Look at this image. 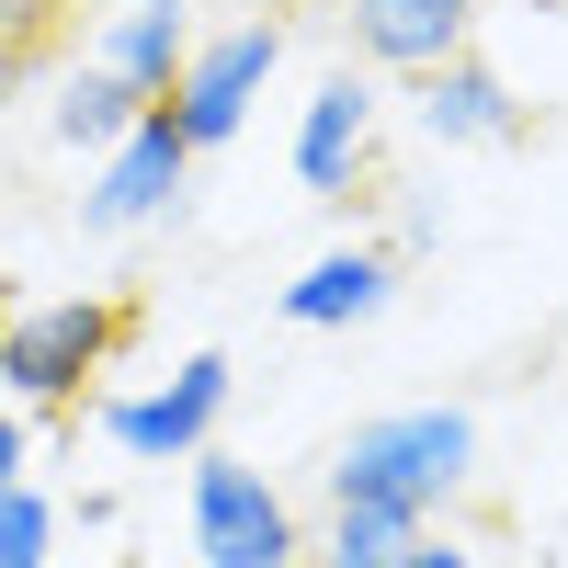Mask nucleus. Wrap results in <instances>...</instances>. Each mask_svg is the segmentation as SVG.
Instances as JSON below:
<instances>
[{"instance_id":"7","label":"nucleus","mask_w":568,"mask_h":568,"mask_svg":"<svg viewBox=\"0 0 568 568\" xmlns=\"http://www.w3.org/2000/svg\"><path fill=\"white\" fill-rule=\"evenodd\" d=\"M409 125L433 136V149H511V136L535 125V103L478 58V45H466V58H444V69L409 80Z\"/></svg>"},{"instance_id":"13","label":"nucleus","mask_w":568,"mask_h":568,"mask_svg":"<svg viewBox=\"0 0 568 568\" xmlns=\"http://www.w3.org/2000/svg\"><path fill=\"white\" fill-rule=\"evenodd\" d=\"M409 535H420V511H398V500H329V557H409Z\"/></svg>"},{"instance_id":"4","label":"nucleus","mask_w":568,"mask_h":568,"mask_svg":"<svg viewBox=\"0 0 568 568\" xmlns=\"http://www.w3.org/2000/svg\"><path fill=\"white\" fill-rule=\"evenodd\" d=\"M227 398H240V364H227V353H182L160 387L103 398V444H114L125 466H194V455L216 444Z\"/></svg>"},{"instance_id":"8","label":"nucleus","mask_w":568,"mask_h":568,"mask_svg":"<svg viewBox=\"0 0 568 568\" xmlns=\"http://www.w3.org/2000/svg\"><path fill=\"white\" fill-rule=\"evenodd\" d=\"M342 23H353V58H364V69L420 80V69H444V58L478 45L489 0H342Z\"/></svg>"},{"instance_id":"16","label":"nucleus","mask_w":568,"mask_h":568,"mask_svg":"<svg viewBox=\"0 0 568 568\" xmlns=\"http://www.w3.org/2000/svg\"><path fill=\"white\" fill-rule=\"evenodd\" d=\"M23 466H34V433H23V409H0V489H12Z\"/></svg>"},{"instance_id":"5","label":"nucleus","mask_w":568,"mask_h":568,"mask_svg":"<svg viewBox=\"0 0 568 568\" xmlns=\"http://www.w3.org/2000/svg\"><path fill=\"white\" fill-rule=\"evenodd\" d=\"M273 69H284V23L273 12H240V23L194 34V58H182V80H171V125L194 136V160L227 149V136H251V103H262Z\"/></svg>"},{"instance_id":"9","label":"nucleus","mask_w":568,"mask_h":568,"mask_svg":"<svg viewBox=\"0 0 568 568\" xmlns=\"http://www.w3.org/2000/svg\"><path fill=\"white\" fill-rule=\"evenodd\" d=\"M364 160H375V80L364 69H329L307 91V114H296V182L342 205L353 182H364Z\"/></svg>"},{"instance_id":"11","label":"nucleus","mask_w":568,"mask_h":568,"mask_svg":"<svg viewBox=\"0 0 568 568\" xmlns=\"http://www.w3.org/2000/svg\"><path fill=\"white\" fill-rule=\"evenodd\" d=\"M194 0H125V12H103V45H91V69H114L136 103H171L182 58H194Z\"/></svg>"},{"instance_id":"17","label":"nucleus","mask_w":568,"mask_h":568,"mask_svg":"<svg viewBox=\"0 0 568 568\" xmlns=\"http://www.w3.org/2000/svg\"><path fill=\"white\" fill-rule=\"evenodd\" d=\"M307 568H398V557H329V546H307Z\"/></svg>"},{"instance_id":"12","label":"nucleus","mask_w":568,"mask_h":568,"mask_svg":"<svg viewBox=\"0 0 568 568\" xmlns=\"http://www.w3.org/2000/svg\"><path fill=\"white\" fill-rule=\"evenodd\" d=\"M136 114H149V103H136V91H125L114 69H69V80H58V103H45L58 149H80V160H103V149H114V136H125Z\"/></svg>"},{"instance_id":"15","label":"nucleus","mask_w":568,"mask_h":568,"mask_svg":"<svg viewBox=\"0 0 568 568\" xmlns=\"http://www.w3.org/2000/svg\"><path fill=\"white\" fill-rule=\"evenodd\" d=\"M398 568H478V546H455V535H433V524H420V535H409V557H398Z\"/></svg>"},{"instance_id":"6","label":"nucleus","mask_w":568,"mask_h":568,"mask_svg":"<svg viewBox=\"0 0 568 568\" xmlns=\"http://www.w3.org/2000/svg\"><path fill=\"white\" fill-rule=\"evenodd\" d=\"M182 182H194V136L171 125V103H149L103 149V171H91V194H80V227L91 240H136V227L182 216Z\"/></svg>"},{"instance_id":"14","label":"nucleus","mask_w":568,"mask_h":568,"mask_svg":"<svg viewBox=\"0 0 568 568\" xmlns=\"http://www.w3.org/2000/svg\"><path fill=\"white\" fill-rule=\"evenodd\" d=\"M58 524H69V511L45 500L34 478H12V489H0V568H45V557H58Z\"/></svg>"},{"instance_id":"3","label":"nucleus","mask_w":568,"mask_h":568,"mask_svg":"<svg viewBox=\"0 0 568 568\" xmlns=\"http://www.w3.org/2000/svg\"><path fill=\"white\" fill-rule=\"evenodd\" d=\"M182 524H194V557H205V568H307L296 500H284L262 466L216 455V444L182 466Z\"/></svg>"},{"instance_id":"2","label":"nucleus","mask_w":568,"mask_h":568,"mask_svg":"<svg viewBox=\"0 0 568 568\" xmlns=\"http://www.w3.org/2000/svg\"><path fill=\"white\" fill-rule=\"evenodd\" d=\"M125 307L114 296H34L0 318V398L12 409H80V387L114 364Z\"/></svg>"},{"instance_id":"10","label":"nucleus","mask_w":568,"mask_h":568,"mask_svg":"<svg viewBox=\"0 0 568 568\" xmlns=\"http://www.w3.org/2000/svg\"><path fill=\"white\" fill-rule=\"evenodd\" d=\"M398 296V251L387 240H342V251H318L296 284H284V329H364V318H387Z\"/></svg>"},{"instance_id":"1","label":"nucleus","mask_w":568,"mask_h":568,"mask_svg":"<svg viewBox=\"0 0 568 568\" xmlns=\"http://www.w3.org/2000/svg\"><path fill=\"white\" fill-rule=\"evenodd\" d=\"M478 478V420L455 398H420V409H375L329 444V500H398V511H433Z\"/></svg>"}]
</instances>
